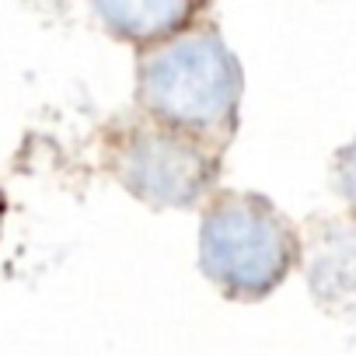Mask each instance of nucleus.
<instances>
[{
	"instance_id": "nucleus-1",
	"label": "nucleus",
	"mask_w": 356,
	"mask_h": 356,
	"mask_svg": "<svg viewBox=\"0 0 356 356\" xmlns=\"http://www.w3.org/2000/svg\"><path fill=\"white\" fill-rule=\"evenodd\" d=\"M290 231L252 196L220 200L203 224V266L231 293H266L290 266Z\"/></svg>"
},
{
	"instance_id": "nucleus-2",
	"label": "nucleus",
	"mask_w": 356,
	"mask_h": 356,
	"mask_svg": "<svg viewBox=\"0 0 356 356\" xmlns=\"http://www.w3.org/2000/svg\"><path fill=\"white\" fill-rule=\"evenodd\" d=\"M150 105L182 126H217L231 115L238 98V77L224 49L210 39L171 46L147 70Z\"/></svg>"
},
{
	"instance_id": "nucleus-3",
	"label": "nucleus",
	"mask_w": 356,
	"mask_h": 356,
	"mask_svg": "<svg viewBox=\"0 0 356 356\" xmlns=\"http://www.w3.org/2000/svg\"><path fill=\"white\" fill-rule=\"evenodd\" d=\"M126 186L154 203H189L203 193L210 168L200 150L175 140L171 133H147L122 154Z\"/></svg>"
},
{
	"instance_id": "nucleus-4",
	"label": "nucleus",
	"mask_w": 356,
	"mask_h": 356,
	"mask_svg": "<svg viewBox=\"0 0 356 356\" xmlns=\"http://www.w3.org/2000/svg\"><path fill=\"white\" fill-rule=\"evenodd\" d=\"M102 8L119 29L133 35L161 32L178 18V0H102Z\"/></svg>"
}]
</instances>
